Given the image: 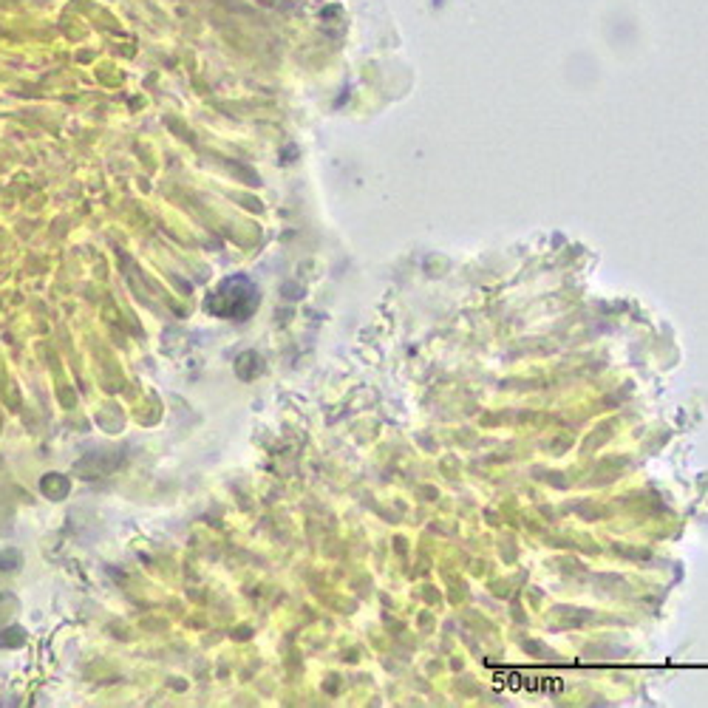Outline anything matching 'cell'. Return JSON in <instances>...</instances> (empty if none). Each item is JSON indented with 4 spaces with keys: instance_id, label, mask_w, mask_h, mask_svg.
Here are the masks:
<instances>
[{
    "instance_id": "6da1fadb",
    "label": "cell",
    "mask_w": 708,
    "mask_h": 708,
    "mask_svg": "<svg viewBox=\"0 0 708 708\" xmlns=\"http://www.w3.org/2000/svg\"><path fill=\"white\" fill-rule=\"evenodd\" d=\"M255 306H258V289L247 278H227L216 292L207 295V312L219 318L244 320L255 312Z\"/></svg>"
}]
</instances>
